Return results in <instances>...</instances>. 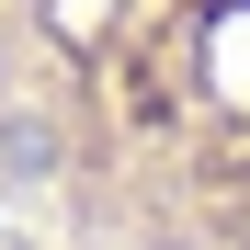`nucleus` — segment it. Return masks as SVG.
<instances>
[{
  "instance_id": "1",
  "label": "nucleus",
  "mask_w": 250,
  "mask_h": 250,
  "mask_svg": "<svg viewBox=\"0 0 250 250\" xmlns=\"http://www.w3.org/2000/svg\"><path fill=\"white\" fill-rule=\"evenodd\" d=\"M0 182L125 250H250V0H0Z\"/></svg>"
}]
</instances>
